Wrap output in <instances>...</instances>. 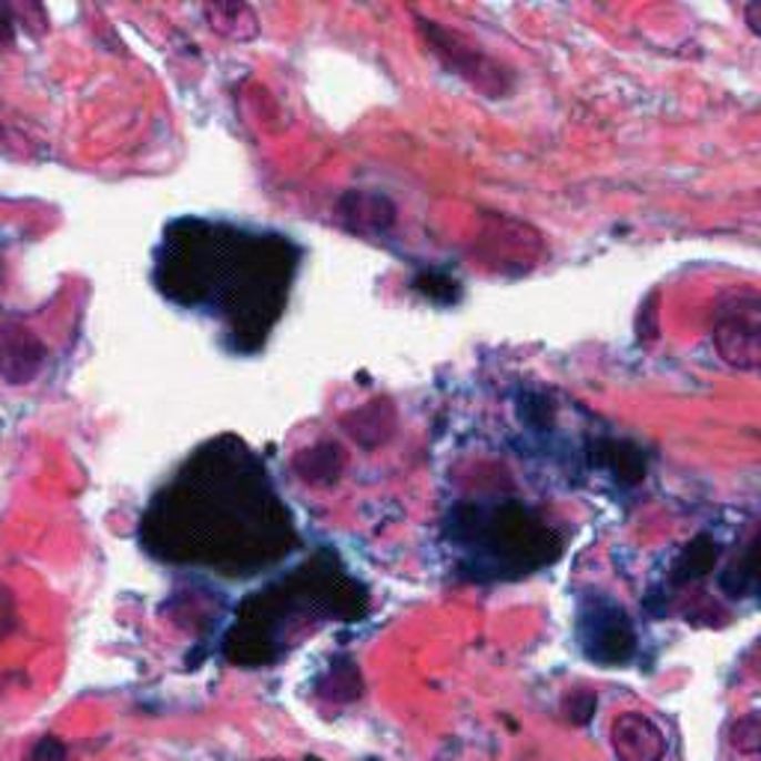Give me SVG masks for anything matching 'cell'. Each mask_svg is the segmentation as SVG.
<instances>
[{
  "instance_id": "cell-1",
  "label": "cell",
  "mask_w": 761,
  "mask_h": 761,
  "mask_svg": "<svg viewBox=\"0 0 761 761\" xmlns=\"http://www.w3.org/2000/svg\"><path fill=\"white\" fill-rule=\"evenodd\" d=\"M152 557L247 577L286 557L295 527L260 458L235 437H217L187 458L143 518Z\"/></svg>"
},
{
  "instance_id": "cell-2",
  "label": "cell",
  "mask_w": 761,
  "mask_h": 761,
  "mask_svg": "<svg viewBox=\"0 0 761 761\" xmlns=\"http://www.w3.org/2000/svg\"><path fill=\"white\" fill-rule=\"evenodd\" d=\"M304 247L274 230L185 214L164 226L152 283L170 304L212 318L223 345L251 357L286 313Z\"/></svg>"
},
{
  "instance_id": "cell-3",
  "label": "cell",
  "mask_w": 761,
  "mask_h": 761,
  "mask_svg": "<svg viewBox=\"0 0 761 761\" xmlns=\"http://www.w3.org/2000/svg\"><path fill=\"white\" fill-rule=\"evenodd\" d=\"M318 562L322 557L280 584L253 592L239 607L235 625L223 640V655L242 667H268L277 660L280 642L310 622V616L357 619L366 613V592L361 586L334 568V562Z\"/></svg>"
},
{
  "instance_id": "cell-4",
  "label": "cell",
  "mask_w": 761,
  "mask_h": 761,
  "mask_svg": "<svg viewBox=\"0 0 761 761\" xmlns=\"http://www.w3.org/2000/svg\"><path fill=\"white\" fill-rule=\"evenodd\" d=\"M449 539L470 557V580H515L557 562L562 539L527 506H458L446 524Z\"/></svg>"
},
{
  "instance_id": "cell-5",
  "label": "cell",
  "mask_w": 761,
  "mask_h": 761,
  "mask_svg": "<svg viewBox=\"0 0 761 761\" xmlns=\"http://www.w3.org/2000/svg\"><path fill=\"white\" fill-rule=\"evenodd\" d=\"M580 649L601 667H622L637 651V631L622 603L607 595H592L577 616Z\"/></svg>"
},
{
  "instance_id": "cell-6",
  "label": "cell",
  "mask_w": 761,
  "mask_h": 761,
  "mask_svg": "<svg viewBox=\"0 0 761 761\" xmlns=\"http://www.w3.org/2000/svg\"><path fill=\"white\" fill-rule=\"evenodd\" d=\"M759 297L738 295L720 307L714 318V343L723 361L734 369H759Z\"/></svg>"
},
{
  "instance_id": "cell-7",
  "label": "cell",
  "mask_w": 761,
  "mask_h": 761,
  "mask_svg": "<svg viewBox=\"0 0 761 761\" xmlns=\"http://www.w3.org/2000/svg\"><path fill=\"white\" fill-rule=\"evenodd\" d=\"M426 33H428V39H432V45H435L437 54L444 57L446 63H449V69L458 74H465V78H470V84L494 95H503L506 90H509V84L503 81L500 65L491 63L488 57L476 54L474 48H461L453 33L435 28L432 21H428Z\"/></svg>"
},
{
  "instance_id": "cell-8",
  "label": "cell",
  "mask_w": 761,
  "mask_h": 761,
  "mask_svg": "<svg viewBox=\"0 0 761 761\" xmlns=\"http://www.w3.org/2000/svg\"><path fill=\"white\" fill-rule=\"evenodd\" d=\"M610 743L619 761H663L667 759V734L646 714L628 711L610 726Z\"/></svg>"
},
{
  "instance_id": "cell-9",
  "label": "cell",
  "mask_w": 761,
  "mask_h": 761,
  "mask_svg": "<svg viewBox=\"0 0 761 761\" xmlns=\"http://www.w3.org/2000/svg\"><path fill=\"white\" fill-rule=\"evenodd\" d=\"M589 449H592L589 453L592 465L607 470L625 488H633V485H640L646 479V453L637 444H631V440H622V437H598Z\"/></svg>"
},
{
  "instance_id": "cell-10",
  "label": "cell",
  "mask_w": 761,
  "mask_h": 761,
  "mask_svg": "<svg viewBox=\"0 0 761 761\" xmlns=\"http://www.w3.org/2000/svg\"><path fill=\"white\" fill-rule=\"evenodd\" d=\"M720 557H723L720 541L714 536H708V532H699L688 548H681V554H678L672 568H669V589H684L690 584H699L702 577L714 571Z\"/></svg>"
},
{
  "instance_id": "cell-11",
  "label": "cell",
  "mask_w": 761,
  "mask_h": 761,
  "mask_svg": "<svg viewBox=\"0 0 761 761\" xmlns=\"http://www.w3.org/2000/svg\"><path fill=\"white\" fill-rule=\"evenodd\" d=\"M343 467L345 455L336 444H322L297 458V470L304 474L307 483H331V479L343 474Z\"/></svg>"
},
{
  "instance_id": "cell-12",
  "label": "cell",
  "mask_w": 761,
  "mask_h": 761,
  "mask_svg": "<svg viewBox=\"0 0 761 761\" xmlns=\"http://www.w3.org/2000/svg\"><path fill=\"white\" fill-rule=\"evenodd\" d=\"M348 200H354V217H357L354 230H361V233H366V230H372V233H387L390 223L396 221V209H393L387 196L354 194Z\"/></svg>"
},
{
  "instance_id": "cell-13",
  "label": "cell",
  "mask_w": 761,
  "mask_h": 761,
  "mask_svg": "<svg viewBox=\"0 0 761 761\" xmlns=\"http://www.w3.org/2000/svg\"><path fill=\"white\" fill-rule=\"evenodd\" d=\"M720 589L729 598H747V595L755 592V541L747 545L741 562H734L729 571L720 575Z\"/></svg>"
},
{
  "instance_id": "cell-14",
  "label": "cell",
  "mask_w": 761,
  "mask_h": 761,
  "mask_svg": "<svg viewBox=\"0 0 761 761\" xmlns=\"http://www.w3.org/2000/svg\"><path fill=\"white\" fill-rule=\"evenodd\" d=\"M726 738H729V747H732V750L743 752V755H755V752L761 750L759 714H743V717H738V720H732Z\"/></svg>"
},
{
  "instance_id": "cell-15",
  "label": "cell",
  "mask_w": 761,
  "mask_h": 761,
  "mask_svg": "<svg viewBox=\"0 0 761 761\" xmlns=\"http://www.w3.org/2000/svg\"><path fill=\"white\" fill-rule=\"evenodd\" d=\"M327 678H331V693H325L327 699H334V702H352V699L361 697V676H357V669H354L352 663L334 667L327 672Z\"/></svg>"
},
{
  "instance_id": "cell-16",
  "label": "cell",
  "mask_w": 761,
  "mask_h": 761,
  "mask_svg": "<svg viewBox=\"0 0 761 761\" xmlns=\"http://www.w3.org/2000/svg\"><path fill=\"white\" fill-rule=\"evenodd\" d=\"M598 711V697L589 693V690H575L562 699V714L571 726H586Z\"/></svg>"
},
{
  "instance_id": "cell-17",
  "label": "cell",
  "mask_w": 761,
  "mask_h": 761,
  "mask_svg": "<svg viewBox=\"0 0 761 761\" xmlns=\"http://www.w3.org/2000/svg\"><path fill=\"white\" fill-rule=\"evenodd\" d=\"M30 761H65V747L57 738H42L30 752Z\"/></svg>"
},
{
  "instance_id": "cell-18",
  "label": "cell",
  "mask_w": 761,
  "mask_h": 761,
  "mask_svg": "<svg viewBox=\"0 0 761 761\" xmlns=\"http://www.w3.org/2000/svg\"><path fill=\"white\" fill-rule=\"evenodd\" d=\"M304 761H322V759H316V755H310V759H304Z\"/></svg>"
}]
</instances>
